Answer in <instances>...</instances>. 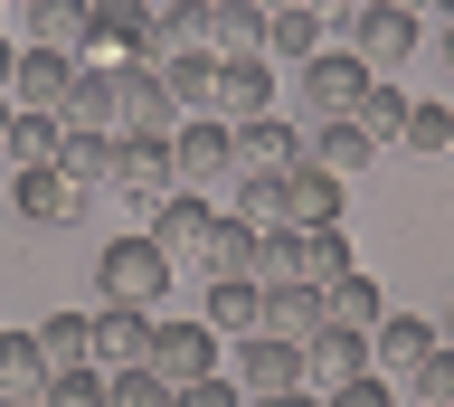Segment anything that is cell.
<instances>
[{
    "label": "cell",
    "instance_id": "7dc6e473",
    "mask_svg": "<svg viewBox=\"0 0 454 407\" xmlns=\"http://www.w3.org/2000/svg\"><path fill=\"white\" fill-rule=\"evenodd\" d=\"M0 143H10V95H0Z\"/></svg>",
    "mask_w": 454,
    "mask_h": 407
},
{
    "label": "cell",
    "instance_id": "e575fe53",
    "mask_svg": "<svg viewBox=\"0 0 454 407\" xmlns=\"http://www.w3.org/2000/svg\"><path fill=\"white\" fill-rule=\"evenodd\" d=\"M397 388H407V407H454V350L435 341V350L417 360V370L397 379Z\"/></svg>",
    "mask_w": 454,
    "mask_h": 407
},
{
    "label": "cell",
    "instance_id": "ab89813d",
    "mask_svg": "<svg viewBox=\"0 0 454 407\" xmlns=\"http://www.w3.org/2000/svg\"><path fill=\"white\" fill-rule=\"evenodd\" d=\"M247 407H322V388H303V379H294V388H275V398H247Z\"/></svg>",
    "mask_w": 454,
    "mask_h": 407
},
{
    "label": "cell",
    "instance_id": "7c38bea8",
    "mask_svg": "<svg viewBox=\"0 0 454 407\" xmlns=\"http://www.w3.org/2000/svg\"><path fill=\"white\" fill-rule=\"evenodd\" d=\"M142 350H152V313H133V303L85 313V360H95V370H133Z\"/></svg>",
    "mask_w": 454,
    "mask_h": 407
},
{
    "label": "cell",
    "instance_id": "2e32d148",
    "mask_svg": "<svg viewBox=\"0 0 454 407\" xmlns=\"http://www.w3.org/2000/svg\"><path fill=\"white\" fill-rule=\"evenodd\" d=\"M340 208H350V180L312 171V161L284 171V228H340Z\"/></svg>",
    "mask_w": 454,
    "mask_h": 407
},
{
    "label": "cell",
    "instance_id": "f6af8a7d",
    "mask_svg": "<svg viewBox=\"0 0 454 407\" xmlns=\"http://www.w3.org/2000/svg\"><path fill=\"white\" fill-rule=\"evenodd\" d=\"M445 76H454V10H445Z\"/></svg>",
    "mask_w": 454,
    "mask_h": 407
},
{
    "label": "cell",
    "instance_id": "4dcf8cb0",
    "mask_svg": "<svg viewBox=\"0 0 454 407\" xmlns=\"http://www.w3.org/2000/svg\"><path fill=\"white\" fill-rule=\"evenodd\" d=\"M407 152H426V161H445L454 152V105H426V95H407V133H397Z\"/></svg>",
    "mask_w": 454,
    "mask_h": 407
},
{
    "label": "cell",
    "instance_id": "e0dca14e",
    "mask_svg": "<svg viewBox=\"0 0 454 407\" xmlns=\"http://www.w3.org/2000/svg\"><path fill=\"white\" fill-rule=\"evenodd\" d=\"M57 171L95 200V190L114 180V123H57Z\"/></svg>",
    "mask_w": 454,
    "mask_h": 407
},
{
    "label": "cell",
    "instance_id": "d4e9b609",
    "mask_svg": "<svg viewBox=\"0 0 454 407\" xmlns=\"http://www.w3.org/2000/svg\"><path fill=\"white\" fill-rule=\"evenodd\" d=\"M350 123H360L369 143L388 152V143H397V133H407V95H397V86H388V76H369V86H360V95H350Z\"/></svg>",
    "mask_w": 454,
    "mask_h": 407
},
{
    "label": "cell",
    "instance_id": "ba28073f",
    "mask_svg": "<svg viewBox=\"0 0 454 407\" xmlns=\"http://www.w3.org/2000/svg\"><path fill=\"white\" fill-rule=\"evenodd\" d=\"M170 171H180V190L237 180V143H227V123H218V114H180V133H170Z\"/></svg>",
    "mask_w": 454,
    "mask_h": 407
},
{
    "label": "cell",
    "instance_id": "d6a6232c",
    "mask_svg": "<svg viewBox=\"0 0 454 407\" xmlns=\"http://www.w3.org/2000/svg\"><path fill=\"white\" fill-rule=\"evenodd\" d=\"M38 379H48L38 341L28 332H0V398H38Z\"/></svg>",
    "mask_w": 454,
    "mask_h": 407
},
{
    "label": "cell",
    "instance_id": "60d3db41",
    "mask_svg": "<svg viewBox=\"0 0 454 407\" xmlns=\"http://www.w3.org/2000/svg\"><path fill=\"white\" fill-rule=\"evenodd\" d=\"M28 10H38V0H0V20H28Z\"/></svg>",
    "mask_w": 454,
    "mask_h": 407
},
{
    "label": "cell",
    "instance_id": "52a82bcc",
    "mask_svg": "<svg viewBox=\"0 0 454 407\" xmlns=\"http://www.w3.org/2000/svg\"><path fill=\"white\" fill-rule=\"evenodd\" d=\"M0 200L20 208L28 228H67V218H85V190L57 161H38V171H0Z\"/></svg>",
    "mask_w": 454,
    "mask_h": 407
},
{
    "label": "cell",
    "instance_id": "d590c367",
    "mask_svg": "<svg viewBox=\"0 0 454 407\" xmlns=\"http://www.w3.org/2000/svg\"><path fill=\"white\" fill-rule=\"evenodd\" d=\"M105 407H170V379L152 370V360H133V370H105Z\"/></svg>",
    "mask_w": 454,
    "mask_h": 407
},
{
    "label": "cell",
    "instance_id": "7a4b0ae2",
    "mask_svg": "<svg viewBox=\"0 0 454 407\" xmlns=\"http://www.w3.org/2000/svg\"><path fill=\"white\" fill-rule=\"evenodd\" d=\"M340 29H350V58H360L369 76H388V67L417 58L426 20H417V10H388V0H360V10H340Z\"/></svg>",
    "mask_w": 454,
    "mask_h": 407
},
{
    "label": "cell",
    "instance_id": "8992f818",
    "mask_svg": "<svg viewBox=\"0 0 454 407\" xmlns=\"http://www.w3.org/2000/svg\"><path fill=\"white\" fill-rule=\"evenodd\" d=\"M303 379V341H275V332H237V360H227V388L237 398H275Z\"/></svg>",
    "mask_w": 454,
    "mask_h": 407
},
{
    "label": "cell",
    "instance_id": "1f68e13d",
    "mask_svg": "<svg viewBox=\"0 0 454 407\" xmlns=\"http://www.w3.org/2000/svg\"><path fill=\"white\" fill-rule=\"evenodd\" d=\"M227 218H247V228H284V171H237V208Z\"/></svg>",
    "mask_w": 454,
    "mask_h": 407
},
{
    "label": "cell",
    "instance_id": "74e56055",
    "mask_svg": "<svg viewBox=\"0 0 454 407\" xmlns=\"http://www.w3.org/2000/svg\"><path fill=\"white\" fill-rule=\"evenodd\" d=\"M322 407H397V379L360 370V379H340V388H322Z\"/></svg>",
    "mask_w": 454,
    "mask_h": 407
},
{
    "label": "cell",
    "instance_id": "bcb514c9",
    "mask_svg": "<svg viewBox=\"0 0 454 407\" xmlns=\"http://www.w3.org/2000/svg\"><path fill=\"white\" fill-rule=\"evenodd\" d=\"M312 10H360V0H312Z\"/></svg>",
    "mask_w": 454,
    "mask_h": 407
},
{
    "label": "cell",
    "instance_id": "3957f363",
    "mask_svg": "<svg viewBox=\"0 0 454 407\" xmlns=\"http://www.w3.org/2000/svg\"><path fill=\"white\" fill-rule=\"evenodd\" d=\"M369 86V67L350 58V48H312V58H294V114L303 123H332L350 114V95Z\"/></svg>",
    "mask_w": 454,
    "mask_h": 407
},
{
    "label": "cell",
    "instance_id": "6da1fadb",
    "mask_svg": "<svg viewBox=\"0 0 454 407\" xmlns=\"http://www.w3.org/2000/svg\"><path fill=\"white\" fill-rule=\"evenodd\" d=\"M180 265L152 247V237H114L105 256H95V285H105V303H133V313H161V294Z\"/></svg>",
    "mask_w": 454,
    "mask_h": 407
},
{
    "label": "cell",
    "instance_id": "d6986e66",
    "mask_svg": "<svg viewBox=\"0 0 454 407\" xmlns=\"http://www.w3.org/2000/svg\"><path fill=\"white\" fill-rule=\"evenodd\" d=\"M303 161H312V171H332V180H350V171L379 161V143H369L350 114H332V123H303Z\"/></svg>",
    "mask_w": 454,
    "mask_h": 407
},
{
    "label": "cell",
    "instance_id": "4fadbf2b",
    "mask_svg": "<svg viewBox=\"0 0 454 407\" xmlns=\"http://www.w3.org/2000/svg\"><path fill=\"white\" fill-rule=\"evenodd\" d=\"M67 76H76V58H67V48H38V38H28L20 58H10V105H20V114H57Z\"/></svg>",
    "mask_w": 454,
    "mask_h": 407
},
{
    "label": "cell",
    "instance_id": "f907efd6",
    "mask_svg": "<svg viewBox=\"0 0 454 407\" xmlns=\"http://www.w3.org/2000/svg\"><path fill=\"white\" fill-rule=\"evenodd\" d=\"M255 10H284V0H255Z\"/></svg>",
    "mask_w": 454,
    "mask_h": 407
},
{
    "label": "cell",
    "instance_id": "c3c4849f",
    "mask_svg": "<svg viewBox=\"0 0 454 407\" xmlns=\"http://www.w3.org/2000/svg\"><path fill=\"white\" fill-rule=\"evenodd\" d=\"M142 10H180V0H142Z\"/></svg>",
    "mask_w": 454,
    "mask_h": 407
},
{
    "label": "cell",
    "instance_id": "f546056e",
    "mask_svg": "<svg viewBox=\"0 0 454 407\" xmlns=\"http://www.w3.org/2000/svg\"><path fill=\"white\" fill-rule=\"evenodd\" d=\"M57 123H114V76L105 67L76 58V76H67V95H57Z\"/></svg>",
    "mask_w": 454,
    "mask_h": 407
},
{
    "label": "cell",
    "instance_id": "484cf974",
    "mask_svg": "<svg viewBox=\"0 0 454 407\" xmlns=\"http://www.w3.org/2000/svg\"><path fill=\"white\" fill-rule=\"evenodd\" d=\"M388 313V303H379V285H369L360 265H350V275H332V285H322V322H340V332H369V322Z\"/></svg>",
    "mask_w": 454,
    "mask_h": 407
},
{
    "label": "cell",
    "instance_id": "4316f807",
    "mask_svg": "<svg viewBox=\"0 0 454 407\" xmlns=\"http://www.w3.org/2000/svg\"><path fill=\"white\" fill-rule=\"evenodd\" d=\"M208 76H218V58H208V48H170V58H161V86H170V105H180V114H208Z\"/></svg>",
    "mask_w": 454,
    "mask_h": 407
},
{
    "label": "cell",
    "instance_id": "f1b7e54d",
    "mask_svg": "<svg viewBox=\"0 0 454 407\" xmlns=\"http://www.w3.org/2000/svg\"><path fill=\"white\" fill-rule=\"evenodd\" d=\"M255 237H265V228L218 218V228H208V247H199V275H255Z\"/></svg>",
    "mask_w": 454,
    "mask_h": 407
},
{
    "label": "cell",
    "instance_id": "277c9868",
    "mask_svg": "<svg viewBox=\"0 0 454 407\" xmlns=\"http://www.w3.org/2000/svg\"><path fill=\"white\" fill-rule=\"evenodd\" d=\"M105 190H123V200H133V218H152V208L180 190L170 143H161V133H114V180H105Z\"/></svg>",
    "mask_w": 454,
    "mask_h": 407
},
{
    "label": "cell",
    "instance_id": "8d00e7d4",
    "mask_svg": "<svg viewBox=\"0 0 454 407\" xmlns=\"http://www.w3.org/2000/svg\"><path fill=\"white\" fill-rule=\"evenodd\" d=\"M38 407H105V370L85 360V370H48L38 379Z\"/></svg>",
    "mask_w": 454,
    "mask_h": 407
},
{
    "label": "cell",
    "instance_id": "836d02e7",
    "mask_svg": "<svg viewBox=\"0 0 454 407\" xmlns=\"http://www.w3.org/2000/svg\"><path fill=\"white\" fill-rule=\"evenodd\" d=\"M28 341H38V360H48V370H85V313H48Z\"/></svg>",
    "mask_w": 454,
    "mask_h": 407
},
{
    "label": "cell",
    "instance_id": "5bb4252c",
    "mask_svg": "<svg viewBox=\"0 0 454 407\" xmlns=\"http://www.w3.org/2000/svg\"><path fill=\"white\" fill-rule=\"evenodd\" d=\"M275 105V67L265 58H218V76H208V114L218 123H247Z\"/></svg>",
    "mask_w": 454,
    "mask_h": 407
},
{
    "label": "cell",
    "instance_id": "b9f144b4",
    "mask_svg": "<svg viewBox=\"0 0 454 407\" xmlns=\"http://www.w3.org/2000/svg\"><path fill=\"white\" fill-rule=\"evenodd\" d=\"M10 58H20V48H10V38H0V95H10Z\"/></svg>",
    "mask_w": 454,
    "mask_h": 407
},
{
    "label": "cell",
    "instance_id": "8fae6325",
    "mask_svg": "<svg viewBox=\"0 0 454 407\" xmlns=\"http://www.w3.org/2000/svg\"><path fill=\"white\" fill-rule=\"evenodd\" d=\"M227 143H237V171H294L303 161V123H284L275 105L247 123H227Z\"/></svg>",
    "mask_w": 454,
    "mask_h": 407
},
{
    "label": "cell",
    "instance_id": "9a60e30c",
    "mask_svg": "<svg viewBox=\"0 0 454 407\" xmlns=\"http://www.w3.org/2000/svg\"><path fill=\"white\" fill-rule=\"evenodd\" d=\"M360 370H369V332H340V322H312L303 332V388H340Z\"/></svg>",
    "mask_w": 454,
    "mask_h": 407
},
{
    "label": "cell",
    "instance_id": "44dd1931",
    "mask_svg": "<svg viewBox=\"0 0 454 407\" xmlns=\"http://www.w3.org/2000/svg\"><path fill=\"white\" fill-rule=\"evenodd\" d=\"M312 322H322V285H294V275H284V285L255 294V332H275V341H303Z\"/></svg>",
    "mask_w": 454,
    "mask_h": 407
},
{
    "label": "cell",
    "instance_id": "f35d334b",
    "mask_svg": "<svg viewBox=\"0 0 454 407\" xmlns=\"http://www.w3.org/2000/svg\"><path fill=\"white\" fill-rule=\"evenodd\" d=\"M170 407H247V398L227 388V370H208V379H190V388H170Z\"/></svg>",
    "mask_w": 454,
    "mask_h": 407
},
{
    "label": "cell",
    "instance_id": "ffe728a7",
    "mask_svg": "<svg viewBox=\"0 0 454 407\" xmlns=\"http://www.w3.org/2000/svg\"><path fill=\"white\" fill-rule=\"evenodd\" d=\"M142 0H95V29H85V67H123L142 48Z\"/></svg>",
    "mask_w": 454,
    "mask_h": 407
},
{
    "label": "cell",
    "instance_id": "603a6c76",
    "mask_svg": "<svg viewBox=\"0 0 454 407\" xmlns=\"http://www.w3.org/2000/svg\"><path fill=\"white\" fill-rule=\"evenodd\" d=\"M255 294H265L255 275H208V313L199 322H208L218 341H237V332H255Z\"/></svg>",
    "mask_w": 454,
    "mask_h": 407
},
{
    "label": "cell",
    "instance_id": "681fc988",
    "mask_svg": "<svg viewBox=\"0 0 454 407\" xmlns=\"http://www.w3.org/2000/svg\"><path fill=\"white\" fill-rule=\"evenodd\" d=\"M0 407H38V398H0Z\"/></svg>",
    "mask_w": 454,
    "mask_h": 407
},
{
    "label": "cell",
    "instance_id": "ee69618b",
    "mask_svg": "<svg viewBox=\"0 0 454 407\" xmlns=\"http://www.w3.org/2000/svg\"><path fill=\"white\" fill-rule=\"evenodd\" d=\"M435 341H445V350H454V303H445V322H435Z\"/></svg>",
    "mask_w": 454,
    "mask_h": 407
},
{
    "label": "cell",
    "instance_id": "7bdbcfd3",
    "mask_svg": "<svg viewBox=\"0 0 454 407\" xmlns=\"http://www.w3.org/2000/svg\"><path fill=\"white\" fill-rule=\"evenodd\" d=\"M388 10H417V20H435V0H388Z\"/></svg>",
    "mask_w": 454,
    "mask_h": 407
},
{
    "label": "cell",
    "instance_id": "cb8c5ba5",
    "mask_svg": "<svg viewBox=\"0 0 454 407\" xmlns=\"http://www.w3.org/2000/svg\"><path fill=\"white\" fill-rule=\"evenodd\" d=\"M85 29H95V0H38L28 10V38L38 48H67V58H85Z\"/></svg>",
    "mask_w": 454,
    "mask_h": 407
},
{
    "label": "cell",
    "instance_id": "5b68a950",
    "mask_svg": "<svg viewBox=\"0 0 454 407\" xmlns=\"http://www.w3.org/2000/svg\"><path fill=\"white\" fill-rule=\"evenodd\" d=\"M114 76V133H180V105H170V86H161V67H142V58H123V67H105Z\"/></svg>",
    "mask_w": 454,
    "mask_h": 407
},
{
    "label": "cell",
    "instance_id": "7402d4cb",
    "mask_svg": "<svg viewBox=\"0 0 454 407\" xmlns=\"http://www.w3.org/2000/svg\"><path fill=\"white\" fill-rule=\"evenodd\" d=\"M322 48V10L312 0H284V10H265V67H294Z\"/></svg>",
    "mask_w": 454,
    "mask_h": 407
},
{
    "label": "cell",
    "instance_id": "83f0119b",
    "mask_svg": "<svg viewBox=\"0 0 454 407\" xmlns=\"http://www.w3.org/2000/svg\"><path fill=\"white\" fill-rule=\"evenodd\" d=\"M57 161V114H20L10 105V143H0V171H38Z\"/></svg>",
    "mask_w": 454,
    "mask_h": 407
},
{
    "label": "cell",
    "instance_id": "9c48e42d",
    "mask_svg": "<svg viewBox=\"0 0 454 407\" xmlns=\"http://www.w3.org/2000/svg\"><path fill=\"white\" fill-rule=\"evenodd\" d=\"M142 360H152L170 388H190V379L218 370V332H208V322H161L152 313V350H142Z\"/></svg>",
    "mask_w": 454,
    "mask_h": 407
},
{
    "label": "cell",
    "instance_id": "816d5d0a",
    "mask_svg": "<svg viewBox=\"0 0 454 407\" xmlns=\"http://www.w3.org/2000/svg\"><path fill=\"white\" fill-rule=\"evenodd\" d=\"M445 10H454V0H435V20H445Z\"/></svg>",
    "mask_w": 454,
    "mask_h": 407
},
{
    "label": "cell",
    "instance_id": "30bf717a",
    "mask_svg": "<svg viewBox=\"0 0 454 407\" xmlns=\"http://www.w3.org/2000/svg\"><path fill=\"white\" fill-rule=\"evenodd\" d=\"M208 228H218V208L199 200V190H170V200L152 208V218H142V237H152V247H161L170 265H199V247H208Z\"/></svg>",
    "mask_w": 454,
    "mask_h": 407
},
{
    "label": "cell",
    "instance_id": "ac0fdd59",
    "mask_svg": "<svg viewBox=\"0 0 454 407\" xmlns=\"http://www.w3.org/2000/svg\"><path fill=\"white\" fill-rule=\"evenodd\" d=\"M426 350H435V322H417V313H379L369 322V370L379 379H407Z\"/></svg>",
    "mask_w": 454,
    "mask_h": 407
}]
</instances>
